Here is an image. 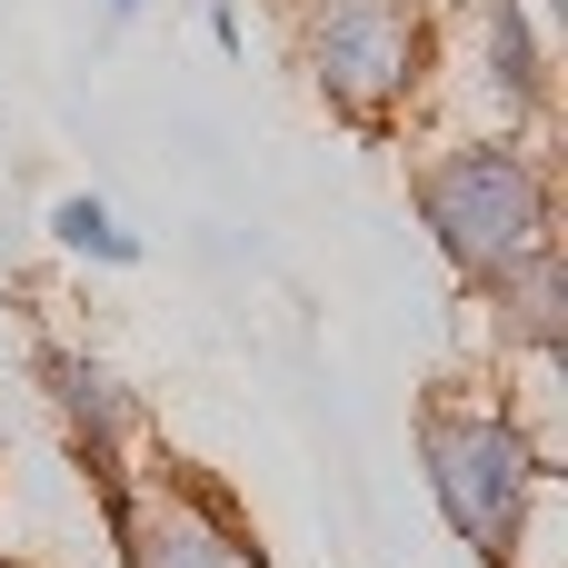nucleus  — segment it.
Returning a JSON list of instances; mask_svg holds the SVG:
<instances>
[{
  "mask_svg": "<svg viewBox=\"0 0 568 568\" xmlns=\"http://www.w3.org/2000/svg\"><path fill=\"white\" fill-rule=\"evenodd\" d=\"M429 230L469 270H509V260L539 250V180L509 150H469V160L429 170Z\"/></svg>",
  "mask_w": 568,
  "mask_h": 568,
  "instance_id": "nucleus-1",
  "label": "nucleus"
},
{
  "mask_svg": "<svg viewBox=\"0 0 568 568\" xmlns=\"http://www.w3.org/2000/svg\"><path fill=\"white\" fill-rule=\"evenodd\" d=\"M429 479H439V509L459 519V539L479 549H509L519 539V509H529V449L489 419H429Z\"/></svg>",
  "mask_w": 568,
  "mask_h": 568,
  "instance_id": "nucleus-2",
  "label": "nucleus"
},
{
  "mask_svg": "<svg viewBox=\"0 0 568 568\" xmlns=\"http://www.w3.org/2000/svg\"><path fill=\"white\" fill-rule=\"evenodd\" d=\"M320 80L339 100H379L409 80V20L399 0H320Z\"/></svg>",
  "mask_w": 568,
  "mask_h": 568,
  "instance_id": "nucleus-3",
  "label": "nucleus"
},
{
  "mask_svg": "<svg viewBox=\"0 0 568 568\" xmlns=\"http://www.w3.org/2000/svg\"><path fill=\"white\" fill-rule=\"evenodd\" d=\"M130 568H250L200 509H180V499H160V509H140L130 519Z\"/></svg>",
  "mask_w": 568,
  "mask_h": 568,
  "instance_id": "nucleus-4",
  "label": "nucleus"
},
{
  "mask_svg": "<svg viewBox=\"0 0 568 568\" xmlns=\"http://www.w3.org/2000/svg\"><path fill=\"white\" fill-rule=\"evenodd\" d=\"M50 230H60L70 250H90V260H140V240H130L100 200H60V210H50Z\"/></svg>",
  "mask_w": 568,
  "mask_h": 568,
  "instance_id": "nucleus-5",
  "label": "nucleus"
},
{
  "mask_svg": "<svg viewBox=\"0 0 568 568\" xmlns=\"http://www.w3.org/2000/svg\"><path fill=\"white\" fill-rule=\"evenodd\" d=\"M50 379H60V399H70L90 429H120V419H130V409H120V389H110L90 359H50Z\"/></svg>",
  "mask_w": 568,
  "mask_h": 568,
  "instance_id": "nucleus-6",
  "label": "nucleus"
},
{
  "mask_svg": "<svg viewBox=\"0 0 568 568\" xmlns=\"http://www.w3.org/2000/svg\"><path fill=\"white\" fill-rule=\"evenodd\" d=\"M489 40H499V80L529 100V80H539V70H529V40H519V10H509V0H489Z\"/></svg>",
  "mask_w": 568,
  "mask_h": 568,
  "instance_id": "nucleus-7",
  "label": "nucleus"
},
{
  "mask_svg": "<svg viewBox=\"0 0 568 568\" xmlns=\"http://www.w3.org/2000/svg\"><path fill=\"white\" fill-rule=\"evenodd\" d=\"M120 10H130V0H120Z\"/></svg>",
  "mask_w": 568,
  "mask_h": 568,
  "instance_id": "nucleus-8",
  "label": "nucleus"
}]
</instances>
